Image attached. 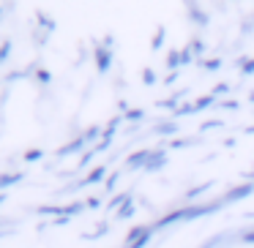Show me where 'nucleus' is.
<instances>
[{
	"label": "nucleus",
	"instance_id": "a211bd4d",
	"mask_svg": "<svg viewBox=\"0 0 254 248\" xmlns=\"http://www.w3.org/2000/svg\"><path fill=\"white\" fill-rule=\"evenodd\" d=\"M191 60H194L191 47H183V50H181V66H186V63H191Z\"/></svg>",
	"mask_w": 254,
	"mask_h": 248
},
{
	"label": "nucleus",
	"instance_id": "6ab92c4d",
	"mask_svg": "<svg viewBox=\"0 0 254 248\" xmlns=\"http://www.w3.org/2000/svg\"><path fill=\"white\" fill-rule=\"evenodd\" d=\"M199 66H202L205 71H219V68H221V60H199Z\"/></svg>",
	"mask_w": 254,
	"mask_h": 248
},
{
	"label": "nucleus",
	"instance_id": "1a4fd4ad",
	"mask_svg": "<svg viewBox=\"0 0 254 248\" xmlns=\"http://www.w3.org/2000/svg\"><path fill=\"white\" fill-rule=\"evenodd\" d=\"M164 164H167V150H164V148H161V150H153V153H150L148 166H145V172H159Z\"/></svg>",
	"mask_w": 254,
	"mask_h": 248
},
{
	"label": "nucleus",
	"instance_id": "5701e85b",
	"mask_svg": "<svg viewBox=\"0 0 254 248\" xmlns=\"http://www.w3.org/2000/svg\"><path fill=\"white\" fill-rule=\"evenodd\" d=\"M241 243H246V246H254V229L241 232Z\"/></svg>",
	"mask_w": 254,
	"mask_h": 248
},
{
	"label": "nucleus",
	"instance_id": "20e7f679",
	"mask_svg": "<svg viewBox=\"0 0 254 248\" xmlns=\"http://www.w3.org/2000/svg\"><path fill=\"white\" fill-rule=\"evenodd\" d=\"M252 194H254V183H241V186L230 188V191H227L224 197H219V199H221L224 207H230V204H235V202H243V199L252 197Z\"/></svg>",
	"mask_w": 254,
	"mask_h": 248
},
{
	"label": "nucleus",
	"instance_id": "9b49d317",
	"mask_svg": "<svg viewBox=\"0 0 254 248\" xmlns=\"http://www.w3.org/2000/svg\"><path fill=\"white\" fill-rule=\"evenodd\" d=\"M85 145H88V139H85V134H79V137L74 139V142L63 145V148H61V153H58V155H74V153H79V150H82Z\"/></svg>",
	"mask_w": 254,
	"mask_h": 248
},
{
	"label": "nucleus",
	"instance_id": "412c9836",
	"mask_svg": "<svg viewBox=\"0 0 254 248\" xmlns=\"http://www.w3.org/2000/svg\"><path fill=\"white\" fill-rule=\"evenodd\" d=\"M8 55H11V41H3V44H0V63L6 60Z\"/></svg>",
	"mask_w": 254,
	"mask_h": 248
},
{
	"label": "nucleus",
	"instance_id": "f257e3e1",
	"mask_svg": "<svg viewBox=\"0 0 254 248\" xmlns=\"http://www.w3.org/2000/svg\"><path fill=\"white\" fill-rule=\"evenodd\" d=\"M221 207H224L221 199H213V202H205V204H186V207L172 210L164 218L153 221V226H156V232H159V229H167V226H172V224H186V221H197V218H205V215H213V213H219Z\"/></svg>",
	"mask_w": 254,
	"mask_h": 248
},
{
	"label": "nucleus",
	"instance_id": "a878e982",
	"mask_svg": "<svg viewBox=\"0 0 254 248\" xmlns=\"http://www.w3.org/2000/svg\"><path fill=\"white\" fill-rule=\"evenodd\" d=\"M241 74H254V60H243Z\"/></svg>",
	"mask_w": 254,
	"mask_h": 248
},
{
	"label": "nucleus",
	"instance_id": "0eeeda50",
	"mask_svg": "<svg viewBox=\"0 0 254 248\" xmlns=\"http://www.w3.org/2000/svg\"><path fill=\"white\" fill-rule=\"evenodd\" d=\"M186 11H189V17H191V22L197 25V28H205V25H208V11H205V8H199L197 3H191V0H189L186 3Z\"/></svg>",
	"mask_w": 254,
	"mask_h": 248
},
{
	"label": "nucleus",
	"instance_id": "c756f323",
	"mask_svg": "<svg viewBox=\"0 0 254 248\" xmlns=\"http://www.w3.org/2000/svg\"><path fill=\"white\" fill-rule=\"evenodd\" d=\"M6 199H8V194H0V204L6 202Z\"/></svg>",
	"mask_w": 254,
	"mask_h": 248
},
{
	"label": "nucleus",
	"instance_id": "f3484780",
	"mask_svg": "<svg viewBox=\"0 0 254 248\" xmlns=\"http://www.w3.org/2000/svg\"><path fill=\"white\" fill-rule=\"evenodd\" d=\"M194 112H197V106L194 104H181L175 109V117H181V115H194Z\"/></svg>",
	"mask_w": 254,
	"mask_h": 248
},
{
	"label": "nucleus",
	"instance_id": "6e6552de",
	"mask_svg": "<svg viewBox=\"0 0 254 248\" xmlns=\"http://www.w3.org/2000/svg\"><path fill=\"white\" fill-rule=\"evenodd\" d=\"M178 131H181V126H178L175 117H172V120H161V123H156V128H153L156 137H175Z\"/></svg>",
	"mask_w": 254,
	"mask_h": 248
},
{
	"label": "nucleus",
	"instance_id": "9d476101",
	"mask_svg": "<svg viewBox=\"0 0 254 248\" xmlns=\"http://www.w3.org/2000/svg\"><path fill=\"white\" fill-rule=\"evenodd\" d=\"M22 172H3L0 175V194H6V188L17 186V183H22Z\"/></svg>",
	"mask_w": 254,
	"mask_h": 248
},
{
	"label": "nucleus",
	"instance_id": "f8f14e48",
	"mask_svg": "<svg viewBox=\"0 0 254 248\" xmlns=\"http://www.w3.org/2000/svg\"><path fill=\"white\" fill-rule=\"evenodd\" d=\"M134 210H137V207H134V199H128V202L123 204L121 210H118V221H126V218H131V215H134Z\"/></svg>",
	"mask_w": 254,
	"mask_h": 248
},
{
	"label": "nucleus",
	"instance_id": "dca6fc26",
	"mask_svg": "<svg viewBox=\"0 0 254 248\" xmlns=\"http://www.w3.org/2000/svg\"><path fill=\"white\" fill-rule=\"evenodd\" d=\"M210 104H216V96H205V99H197V101H194L197 112H199V109H205V106H210Z\"/></svg>",
	"mask_w": 254,
	"mask_h": 248
},
{
	"label": "nucleus",
	"instance_id": "39448f33",
	"mask_svg": "<svg viewBox=\"0 0 254 248\" xmlns=\"http://www.w3.org/2000/svg\"><path fill=\"white\" fill-rule=\"evenodd\" d=\"M104 175H107V166H104V164L93 166V169H90L88 175H85L82 180L77 183V188H85V186H99V183H107V180H104Z\"/></svg>",
	"mask_w": 254,
	"mask_h": 248
},
{
	"label": "nucleus",
	"instance_id": "2eb2a0df",
	"mask_svg": "<svg viewBox=\"0 0 254 248\" xmlns=\"http://www.w3.org/2000/svg\"><path fill=\"white\" fill-rule=\"evenodd\" d=\"M167 66H170L172 71L183 68V66H181V50H178V52H170V57H167Z\"/></svg>",
	"mask_w": 254,
	"mask_h": 248
},
{
	"label": "nucleus",
	"instance_id": "b1692460",
	"mask_svg": "<svg viewBox=\"0 0 254 248\" xmlns=\"http://www.w3.org/2000/svg\"><path fill=\"white\" fill-rule=\"evenodd\" d=\"M202 50H205V41L202 39H194L191 41V52H194V55H202Z\"/></svg>",
	"mask_w": 254,
	"mask_h": 248
},
{
	"label": "nucleus",
	"instance_id": "4be33fe9",
	"mask_svg": "<svg viewBox=\"0 0 254 248\" xmlns=\"http://www.w3.org/2000/svg\"><path fill=\"white\" fill-rule=\"evenodd\" d=\"M118 180H121V172H112V175L107 177V183H104V186H107V191H112V188H115V183H118Z\"/></svg>",
	"mask_w": 254,
	"mask_h": 248
},
{
	"label": "nucleus",
	"instance_id": "393cba45",
	"mask_svg": "<svg viewBox=\"0 0 254 248\" xmlns=\"http://www.w3.org/2000/svg\"><path fill=\"white\" fill-rule=\"evenodd\" d=\"M142 79H145V85H156V74L150 71V68H145V74H142Z\"/></svg>",
	"mask_w": 254,
	"mask_h": 248
},
{
	"label": "nucleus",
	"instance_id": "aec40b11",
	"mask_svg": "<svg viewBox=\"0 0 254 248\" xmlns=\"http://www.w3.org/2000/svg\"><path fill=\"white\" fill-rule=\"evenodd\" d=\"M41 158H44V153H41V150H28V153H25V161H28V164L41 161Z\"/></svg>",
	"mask_w": 254,
	"mask_h": 248
},
{
	"label": "nucleus",
	"instance_id": "c85d7f7f",
	"mask_svg": "<svg viewBox=\"0 0 254 248\" xmlns=\"http://www.w3.org/2000/svg\"><path fill=\"white\" fill-rule=\"evenodd\" d=\"M128 120H142V112H137V109H134V112H128Z\"/></svg>",
	"mask_w": 254,
	"mask_h": 248
},
{
	"label": "nucleus",
	"instance_id": "bb28decb",
	"mask_svg": "<svg viewBox=\"0 0 254 248\" xmlns=\"http://www.w3.org/2000/svg\"><path fill=\"white\" fill-rule=\"evenodd\" d=\"M85 204H88L90 210H96V207H101V199L99 197H90V199H85Z\"/></svg>",
	"mask_w": 254,
	"mask_h": 248
},
{
	"label": "nucleus",
	"instance_id": "f03ea898",
	"mask_svg": "<svg viewBox=\"0 0 254 248\" xmlns=\"http://www.w3.org/2000/svg\"><path fill=\"white\" fill-rule=\"evenodd\" d=\"M112 57H115V52H112V36H107L104 41H96V47H93V60H96L99 74H107V71H110Z\"/></svg>",
	"mask_w": 254,
	"mask_h": 248
},
{
	"label": "nucleus",
	"instance_id": "4468645a",
	"mask_svg": "<svg viewBox=\"0 0 254 248\" xmlns=\"http://www.w3.org/2000/svg\"><path fill=\"white\" fill-rule=\"evenodd\" d=\"M164 36H167V30H164V28H159V30H156L153 44H150V50H153V52H159V50H161V44H164Z\"/></svg>",
	"mask_w": 254,
	"mask_h": 248
},
{
	"label": "nucleus",
	"instance_id": "7ed1b4c3",
	"mask_svg": "<svg viewBox=\"0 0 254 248\" xmlns=\"http://www.w3.org/2000/svg\"><path fill=\"white\" fill-rule=\"evenodd\" d=\"M153 235H156V226L153 224H139V226H134V229L126 235L123 248H145L150 240H153Z\"/></svg>",
	"mask_w": 254,
	"mask_h": 248
},
{
	"label": "nucleus",
	"instance_id": "423d86ee",
	"mask_svg": "<svg viewBox=\"0 0 254 248\" xmlns=\"http://www.w3.org/2000/svg\"><path fill=\"white\" fill-rule=\"evenodd\" d=\"M150 153H153V150H137V153H131L126 158V169H145V166H148V161H150Z\"/></svg>",
	"mask_w": 254,
	"mask_h": 248
},
{
	"label": "nucleus",
	"instance_id": "cd10ccee",
	"mask_svg": "<svg viewBox=\"0 0 254 248\" xmlns=\"http://www.w3.org/2000/svg\"><path fill=\"white\" fill-rule=\"evenodd\" d=\"M227 90H230V85H224V82H221V85H216V90H213V96H224V93H227Z\"/></svg>",
	"mask_w": 254,
	"mask_h": 248
},
{
	"label": "nucleus",
	"instance_id": "ddd939ff",
	"mask_svg": "<svg viewBox=\"0 0 254 248\" xmlns=\"http://www.w3.org/2000/svg\"><path fill=\"white\" fill-rule=\"evenodd\" d=\"M210 188V183H202V186H194L191 191H186V202H194V199L199 197V194H205Z\"/></svg>",
	"mask_w": 254,
	"mask_h": 248
}]
</instances>
